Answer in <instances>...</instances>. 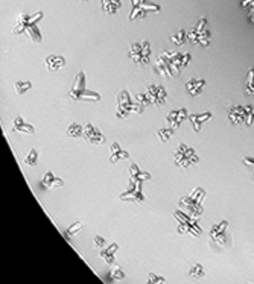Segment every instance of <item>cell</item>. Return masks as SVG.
Here are the masks:
<instances>
[{
	"mask_svg": "<svg viewBox=\"0 0 254 284\" xmlns=\"http://www.w3.org/2000/svg\"><path fill=\"white\" fill-rule=\"evenodd\" d=\"M43 19V11H37L34 14H28V13H22L17 19L16 26L13 28V34L14 35H22V34H28V37L34 41V43H41L43 37L41 32L37 26V23Z\"/></svg>",
	"mask_w": 254,
	"mask_h": 284,
	"instance_id": "1",
	"label": "cell"
},
{
	"mask_svg": "<svg viewBox=\"0 0 254 284\" xmlns=\"http://www.w3.org/2000/svg\"><path fill=\"white\" fill-rule=\"evenodd\" d=\"M204 198H206V190L202 187H196L189 196H184L178 201V207H181L190 216L199 219L201 214L204 213V207H202Z\"/></svg>",
	"mask_w": 254,
	"mask_h": 284,
	"instance_id": "2",
	"label": "cell"
},
{
	"mask_svg": "<svg viewBox=\"0 0 254 284\" xmlns=\"http://www.w3.org/2000/svg\"><path fill=\"white\" fill-rule=\"evenodd\" d=\"M70 97L76 102H100V94L91 90L85 88V75L84 72H78L75 81H73V87L69 91Z\"/></svg>",
	"mask_w": 254,
	"mask_h": 284,
	"instance_id": "3",
	"label": "cell"
},
{
	"mask_svg": "<svg viewBox=\"0 0 254 284\" xmlns=\"http://www.w3.org/2000/svg\"><path fill=\"white\" fill-rule=\"evenodd\" d=\"M143 108L139 102H133L130 97V93L126 90H120L117 94V109H116V117L117 119H126L131 114H142Z\"/></svg>",
	"mask_w": 254,
	"mask_h": 284,
	"instance_id": "4",
	"label": "cell"
},
{
	"mask_svg": "<svg viewBox=\"0 0 254 284\" xmlns=\"http://www.w3.org/2000/svg\"><path fill=\"white\" fill-rule=\"evenodd\" d=\"M187 40L192 44H199L202 47H209L212 43V32L207 29V19L202 17L196 22V25L187 32Z\"/></svg>",
	"mask_w": 254,
	"mask_h": 284,
	"instance_id": "5",
	"label": "cell"
},
{
	"mask_svg": "<svg viewBox=\"0 0 254 284\" xmlns=\"http://www.w3.org/2000/svg\"><path fill=\"white\" fill-rule=\"evenodd\" d=\"M174 216L178 220V233L180 234H190L193 237L201 236L202 230H201L196 217L190 216L189 213H184L183 210H175Z\"/></svg>",
	"mask_w": 254,
	"mask_h": 284,
	"instance_id": "6",
	"label": "cell"
},
{
	"mask_svg": "<svg viewBox=\"0 0 254 284\" xmlns=\"http://www.w3.org/2000/svg\"><path fill=\"white\" fill-rule=\"evenodd\" d=\"M160 55L168 61L169 67L172 69L174 76H180L181 69L187 67L190 60H192V55L189 52H169V50H165Z\"/></svg>",
	"mask_w": 254,
	"mask_h": 284,
	"instance_id": "7",
	"label": "cell"
},
{
	"mask_svg": "<svg viewBox=\"0 0 254 284\" xmlns=\"http://www.w3.org/2000/svg\"><path fill=\"white\" fill-rule=\"evenodd\" d=\"M131 14H130V22H136L140 19H145L148 16V13H160L162 7L154 4V2H149V0H131Z\"/></svg>",
	"mask_w": 254,
	"mask_h": 284,
	"instance_id": "8",
	"label": "cell"
},
{
	"mask_svg": "<svg viewBox=\"0 0 254 284\" xmlns=\"http://www.w3.org/2000/svg\"><path fill=\"white\" fill-rule=\"evenodd\" d=\"M227 228H228V222L222 220L216 225H213L209 233V242L215 249H224L228 243V237H227Z\"/></svg>",
	"mask_w": 254,
	"mask_h": 284,
	"instance_id": "9",
	"label": "cell"
},
{
	"mask_svg": "<svg viewBox=\"0 0 254 284\" xmlns=\"http://www.w3.org/2000/svg\"><path fill=\"white\" fill-rule=\"evenodd\" d=\"M130 58L139 64V66H148L149 64V56H151V44L149 41H143V43H133L130 46Z\"/></svg>",
	"mask_w": 254,
	"mask_h": 284,
	"instance_id": "10",
	"label": "cell"
},
{
	"mask_svg": "<svg viewBox=\"0 0 254 284\" xmlns=\"http://www.w3.org/2000/svg\"><path fill=\"white\" fill-rule=\"evenodd\" d=\"M174 158H175V164L178 167H181V169H189L192 164H198L199 163V157L195 154V151L190 146L184 145V143H181L178 146Z\"/></svg>",
	"mask_w": 254,
	"mask_h": 284,
	"instance_id": "11",
	"label": "cell"
},
{
	"mask_svg": "<svg viewBox=\"0 0 254 284\" xmlns=\"http://www.w3.org/2000/svg\"><path fill=\"white\" fill-rule=\"evenodd\" d=\"M122 201L126 202H134V204H140L145 201V195H143V187H142V181H136V180H130V186L128 189L120 195Z\"/></svg>",
	"mask_w": 254,
	"mask_h": 284,
	"instance_id": "12",
	"label": "cell"
},
{
	"mask_svg": "<svg viewBox=\"0 0 254 284\" xmlns=\"http://www.w3.org/2000/svg\"><path fill=\"white\" fill-rule=\"evenodd\" d=\"M149 97V102L151 105H154V106H162L166 103V90L162 87V85H157V84H152V85H148L146 91H145Z\"/></svg>",
	"mask_w": 254,
	"mask_h": 284,
	"instance_id": "13",
	"label": "cell"
},
{
	"mask_svg": "<svg viewBox=\"0 0 254 284\" xmlns=\"http://www.w3.org/2000/svg\"><path fill=\"white\" fill-rule=\"evenodd\" d=\"M84 138H85V141H88L90 145H94V146L102 145L105 141V135L100 132L97 128H94L91 123L85 125V128H84Z\"/></svg>",
	"mask_w": 254,
	"mask_h": 284,
	"instance_id": "14",
	"label": "cell"
},
{
	"mask_svg": "<svg viewBox=\"0 0 254 284\" xmlns=\"http://www.w3.org/2000/svg\"><path fill=\"white\" fill-rule=\"evenodd\" d=\"M228 120L234 126H237L240 123H245L246 122V108L242 106V105L230 108L228 109Z\"/></svg>",
	"mask_w": 254,
	"mask_h": 284,
	"instance_id": "15",
	"label": "cell"
},
{
	"mask_svg": "<svg viewBox=\"0 0 254 284\" xmlns=\"http://www.w3.org/2000/svg\"><path fill=\"white\" fill-rule=\"evenodd\" d=\"M189 117V112L186 108H180V109H174L168 114V122L171 125V128L178 129L181 126V123Z\"/></svg>",
	"mask_w": 254,
	"mask_h": 284,
	"instance_id": "16",
	"label": "cell"
},
{
	"mask_svg": "<svg viewBox=\"0 0 254 284\" xmlns=\"http://www.w3.org/2000/svg\"><path fill=\"white\" fill-rule=\"evenodd\" d=\"M64 186V181L58 177H55L50 170H47V172L44 174L41 183H40V187L43 190H50V189H55V187H63Z\"/></svg>",
	"mask_w": 254,
	"mask_h": 284,
	"instance_id": "17",
	"label": "cell"
},
{
	"mask_svg": "<svg viewBox=\"0 0 254 284\" xmlns=\"http://www.w3.org/2000/svg\"><path fill=\"white\" fill-rule=\"evenodd\" d=\"M210 119H212V112H201V114H190L189 116V122L192 123V128L196 134L201 131L202 125Z\"/></svg>",
	"mask_w": 254,
	"mask_h": 284,
	"instance_id": "18",
	"label": "cell"
},
{
	"mask_svg": "<svg viewBox=\"0 0 254 284\" xmlns=\"http://www.w3.org/2000/svg\"><path fill=\"white\" fill-rule=\"evenodd\" d=\"M66 66V58L60 55H49L46 58V69L49 72H57Z\"/></svg>",
	"mask_w": 254,
	"mask_h": 284,
	"instance_id": "19",
	"label": "cell"
},
{
	"mask_svg": "<svg viewBox=\"0 0 254 284\" xmlns=\"http://www.w3.org/2000/svg\"><path fill=\"white\" fill-rule=\"evenodd\" d=\"M204 85H206V81H204V79H196V78H193V79H189V81L186 82V90H187V93H189L190 96L196 97L198 94L202 93V90H204Z\"/></svg>",
	"mask_w": 254,
	"mask_h": 284,
	"instance_id": "20",
	"label": "cell"
},
{
	"mask_svg": "<svg viewBox=\"0 0 254 284\" xmlns=\"http://www.w3.org/2000/svg\"><path fill=\"white\" fill-rule=\"evenodd\" d=\"M128 158H130V154L123 151L117 141H114L110 146V163H117L120 160H128Z\"/></svg>",
	"mask_w": 254,
	"mask_h": 284,
	"instance_id": "21",
	"label": "cell"
},
{
	"mask_svg": "<svg viewBox=\"0 0 254 284\" xmlns=\"http://www.w3.org/2000/svg\"><path fill=\"white\" fill-rule=\"evenodd\" d=\"M156 72H157L159 75L165 76V78H174L172 69L169 67L168 61L163 58V56H162L160 53H159V56H157V61H156Z\"/></svg>",
	"mask_w": 254,
	"mask_h": 284,
	"instance_id": "22",
	"label": "cell"
},
{
	"mask_svg": "<svg viewBox=\"0 0 254 284\" xmlns=\"http://www.w3.org/2000/svg\"><path fill=\"white\" fill-rule=\"evenodd\" d=\"M117 249H119V245H117V243H113V245H110L108 248H102V249H100L99 255H100V258L105 260V263H107L108 266H114V263H116L114 254H116Z\"/></svg>",
	"mask_w": 254,
	"mask_h": 284,
	"instance_id": "23",
	"label": "cell"
},
{
	"mask_svg": "<svg viewBox=\"0 0 254 284\" xmlns=\"http://www.w3.org/2000/svg\"><path fill=\"white\" fill-rule=\"evenodd\" d=\"M13 129L14 131H17V132H23V134H29V135H32L34 132H35V128L32 126V125H29V123H26L20 116H17L16 119H14V123H13Z\"/></svg>",
	"mask_w": 254,
	"mask_h": 284,
	"instance_id": "24",
	"label": "cell"
},
{
	"mask_svg": "<svg viewBox=\"0 0 254 284\" xmlns=\"http://www.w3.org/2000/svg\"><path fill=\"white\" fill-rule=\"evenodd\" d=\"M130 180H136V181H148L151 180V175L143 172V170H140V167L137 164H131L130 167Z\"/></svg>",
	"mask_w": 254,
	"mask_h": 284,
	"instance_id": "25",
	"label": "cell"
},
{
	"mask_svg": "<svg viewBox=\"0 0 254 284\" xmlns=\"http://www.w3.org/2000/svg\"><path fill=\"white\" fill-rule=\"evenodd\" d=\"M243 94L245 96H252L254 94V67H251L246 72L245 82H243Z\"/></svg>",
	"mask_w": 254,
	"mask_h": 284,
	"instance_id": "26",
	"label": "cell"
},
{
	"mask_svg": "<svg viewBox=\"0 0 254 284\" xmlns=\"http://www.w3.org/2000/svg\"><path fill=\"white\" fill-rule=\"evenodd\" d=\"M100 7H102V10L107 14H116L120 10L122 4H120V0H102V2H100Z\"/></svg>",
	"mask_w": 254,
	"mask_h": 284,
	"instance_id": "27",
	"label": "cell"
},
{
	"mask_svg": "<svg viewBox=\"0 0 254 284\" xmlns=\"http://www.w3.org/2000/svg\"><path fill=\"white\" fill-rule=\"evenodd\" d=\"M81 228H82V222H76V223H72L69 228H66V230H63V236L70 242V237L72 236H75V234H78L79 231H81Z\"/></svg>",
	"mask_w": 254,
	"mask_h": 284,
	"instance_id": "28",
	"label": "cell"
},
{
	"mask_svg": "<svg viewBox=\"0 0 254 284\" xmlns=\"http://www.w3.org/2000/svg\"><path fill=\"white\" fill-rule=\"evenodd\" d=\"M186 40H187V34H186L184 29H180L177 34H172V35H171V41H172L175 46H183V44L186 43Z\"/></svg>",
	"mask_w": 254,
	"mask_h": 284,
	"instance_id": "29",
	"label": "cell"
},
{
	"mask_svg": "<svg viewBox=\"0 0 254 284\" xmlns=\"http://www.w3.org/2000/svg\"><path fill=\"white\" fill-rule=\"evenodd\" d=\"M14 88H16V93L22 96V94L28 93L32 88V82H29V81H17Z\"/></svg>",
	"mask_w": 254,
	"mask_h": 284,
	"instance_id": "30",
	"label": "cell"
},
{
	"mask_svg": "<svg viewBox=\"0 0 254 284\" xmlns=\"http://www.w3.org/2000/svg\"><path fill=\"white\" fill-rule=\"evenodd\" d=\"M67 135L72 137V138H78L81 135H84V128L78 123H72L69 128H67Z\"/></svg>",
	"mask_w": 254,
	"mask_h": 284,
	"instance_id": "31",
	"label": "cell"
},
{
	"mask_svg": "<svg viewBox=\"0 0 254 284\" xmlns=\"http://www.w3.org/2000/svg\"><path fill=\"white\" fill-rule=\"evenodd\" d=\"M23 161H25L26 166H31V167L37 166V163H38V152H37V149H31L29 154L25 157Z\"/></svg>",
	"mask_w": 254,
	"mask_h": 284,
	"instance_id": "32",
	"label": "cell"
},
{
	"mask_svg": "<svg viewBox=\"0 0 254 284\" xmlns=\"http://www.w3.org/2000/svg\"><path fill=\"white\" fill-rule=\"evenodd\" d=\"M189 275L193 276V278H202V276L206 275V272H204V266L199 264V263L193 264V266L190 267V270H189Z\"/></svg>",
	"mask_w": 254,
	"mask_h": 284,
	"instance_id": "33",
	"label": "cell"
},
{
	"mask_svg": "<svg viewBox=\"0 0 254 284\" xmlns=\"http://www.w3.org/2000/svg\"><path fill=\"white\" fill-rule=\"evenodd\" d=\"M174 132H175L174 128H162V129L157 132V135H159V138H160L163 143H166V141L174 135Z\"/></svg>",
	"mask_w": 254,
	"mask_h": 284,
	"instance_id": "34",
	"label": "cell"
},
{
	"mask_svg": "<svg viewBox=\"0 0 254 284\" xmlns=\"http://www.w3.org/2000/svg\"><path fill=\"white\" fill-rule=\"evenodd\" d=\"M110 273H111V278H113V279H125V278H126V275H125V272L122 270L120 266H114Z\"/></svg>",
	"mask_w": 254,
	"mask_h": 284,
	"instance_id": "35",
	"label": "cell"
},
{
	"mask_svg": "<svg viewBox=\"0 0 254 284\" xmlns=\"http://www.w3.org/2000/svg\"><path fill=\"white\" fill-rule=\"evenodd\" d=\"M246 122L245 125L246 126H251L252 122H254V105H246Z\"/></svg>",
	"mask_w": 254,
	"mask_h": 284,
	"instance_id": "36",
	"label": "cell"
},
{
	"mask_svg": "<svg viewBox=\"0 0 254 284\" xmlns=\"http://www.w3.org/2000/svg\"><path fill=\"white\" fill-rule=\"evenodd\" d=\"M146 281H148L149 284H162V282L166 281V278H165V276H159V275H156V273H149Z\"/></svg>",
	"mask_w": 254,
	"mask_h": 284,
	"instance_id": "37",
	"label": "cell"
},
{
	"mask_svg": "<svg viewBox=\"0 0 254 284\" xmlns=\"http://www.w3.org/2000/svg\"><path fill=\"white\" fill-rule=\"evenodd\" d=\"M136 102H139L142 106H148V105H151L149 97H148V94H146V93H139V94L136 96Z\"/></svg>",
	"mask_w": 254,
	"mask_h": 284,
	"instance_id": "38",
	"label": "cell"
},
{
	"mask_svg": "<svg viewBox=\"0 0 254 284\" xmlns=\"http://www.w3.org/2000/svg\"><path fill=\"white\" fill-rule=\"evenodd\" d=\"M242 163L252 170V180H254V158L252 157H245V158H242Z\"/></svg>",
	"mask_w": 254,
	"mask_h": 284,
	"instance_id": "39",
	"label": "cell"
},
{
	"mask_svg": "<svg viewBox=\"0 0 254 284\" xmlns=\"http://www.w3.org/2000/svg\"><path fill=\"white\" fill-rule=\"evenodd\" d=\"M93 242H94V246L99 248V249H102V248L105 246V239L100 237V236H96V237L93 239Z\"/></svg>",
	"mask_w": 254,
	"mask_h": 284,
	"instance_id": "40",
	"label": "cell"
},
{
	"mask_svg": "<svg viewBox=\"0 0 254 284\" xmlns=\"http://www.w3.org/2000/svg\"><path fill=\"white\" fill-rule=\"evenodd\" d=\"M82 2H87V0H82Z\"/></svg>",
	"mask_w": 254,
	"mask_h": 284,
	"instance_id": "41",
	"label": "cell"
}]
</instances>
